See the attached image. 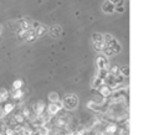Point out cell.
I'll use <instances>...</instances> for the list:
<instances>
[{"mask_svg":"<svg viewBox=\"0 0 159 135\" xmlns=\"http://www.w3.org/2000/svg\"><path fill=\"white\" fill-rule=\"evenodd\" d=\"M14 120H15L16 124H22V123L25 121V118H24V115H22L21 111H20V113H16V114L14 115Z\"/></svg>","mask_w":159,"mask_h":135,"instance_id":"cell-21","label":"cell"},{"mask_svg":"<svg viewBox=\"0 0 159 135\" xmlns=\"http://www.w3.org/2000/svg\"><path fill=\"white\" fill-rule=\"evenodd\" d=\"M119 73H120V76L124 77V78L129 77V67H128V66H124V67L119 68Z\"/></svg>","mask_w":159,"mask_h":135,"instance_id":"cell-22","label":"cell"},{"mask_svg":"<svg viewBox=\"0 0 159 135\" xmlns=\"http://www.w3.org/2000/svg\"><path fill=\"white\" fill-rule=\"evenodd\" d=\"M107 46H109V47L112 48V51L114 52V54H116V53H118V52L122 50V48H120V43H119V42H118L116 38H114V40H113V41H112L109 45H107Z\"/></svg>","mask_w":159,"mask_h":135,"instance_id":"cell-13","label":"cell"},{"mask_svg":"<svg viewBox=\"0 0 159 135\" xmlns=\"http://www.w3.org/2000/svg\"><path fill=\"white\" fill-rule=\"evenodd\" d=\"M31 113H32V111L30 110V108H24V109H22V111H21V114L24 115V118H25V119H27V118L31 115Z\"/></svg>","mask_w":159,"mask_h":135,"instance_id":"cell-26","label":"cell"},{"mask_svg":"<svg viewBox=\"0 0 159 135\" xmlns=\"http://www.w3.org/2000/svg\"><path fill=\"white\" fill-rule=\"evenodd\" d=\"M48 33H50L53 38H57V37H60V35L62 33V27H61L60 25H53V26H51V27L48 28Z\"/></svg>","mask_w":159,"mask_h":135,"instance_id":"cell-7","label":"cell"},{"mask_svg":"<svg viewBox=\"0 0 159 135\" xmlns=\"http://www.w3.org/2000/svg\"><path fill=\"white\" fill-rule=\"evenodd\" d=\"M21 135H34V130L30 126H24L22 131H21Z\"/></svg>","mask_w":159,"mask_h":135,"instance_id":"cell-24","label":"cell"},{"mask_svg":"<svg viewBox=\"0 0 159 135\" xmlns=\"http://www.w3.org/2000/svg\"><path fill=\"white\" fill-rule=\"evenodd\" d=\"M45 110H46V104H45L42 100H37V102H35V103L31 105V111L35 113L36 115L42 114Z\"/></svg>","mask_w":159,"mask_h":135,"instance_id":"cell-5","label":"cell"},{"mask_svg":"<svg viewBox=\"0 0 159 135\" xmlns=\"http://www.w3.org/2000/svg\"><path fill=\"white\" fill-rule=\"evenodd\" d=\"M103 78H101V77H94L93 78V82H92V88L93 89H98L101 85H103Z\"/></svg>","mask_w":159,"mask_h":135,"instance_id":"cell-16","label":"cell"},{"mask_svg":"<svg viewBox=\"0 0 159 135\" xmlns=\"http://www.w3.org/2000/svg\"><path fill=\"white\" fill-rule=\"evenodd\" d=\"M114 11H118V12H124V6H123V5H116Z\"/></svg>","mask_w":159,"mask_h":135,"instance_id":"cell-29","label":"cell"},{"mask_svg":"<svg viewBox=\"0 0 159 135\" xmlns=\"http://www.w3.org/2000/svg\"><path fill=\"white\" fill-rule=\"evenodd\" d=\"M61 109H63V105H62V100H57L56 103H50L47 107H46V113L47 114H50L51 116H55V115H57L60 111H61Z\"/></svg>","mask_w":159,"mask_h":135,"instance_id":"cell-3","label":"cell"},{"mask_svg":"<svg viewBox=\"0 0 159 135\" xmlns=\"http://www.w3.org/2000/svg\"><path fill=\"white\" fill-rule=\"evenodd\" d=\"M104 131L108 135H114L116 133H118V125H117V123H114V121L107 123L106 124V128H104Z\"/></svg>","mask_w":159,"mask_h":135,"instance_id":"cell-6","label":"cell"},{"mask_svg":"<svg viewBox=\"0 0 159 135\" xmlns=\"http://www.w3.org/2000/svg\"><path fill=\"white\" fill-rule=\"evenodd\" d=\"M86 135H89V134H86Z\"/></svg>","mask_w":159,"mask_h":135,"instance_id":"cell-34","label":"cell"},{"mask_svg":"<svg viewBox=\"0 0 159 135\" xmlns=\"http://www.w3.org/2000/svg\"><path fill=\"white\" fill-rule=\"evenodd\" d=\"M1 32H2V26L0 25V35H1Z\"/></svg>","mask_w":159,"mask_h":135,"instance_id":"cell-33","label":"cell"},{"mask_svg":"<svg viewBox=\"0 0 159 135\" xmlns=\"http://www.w3.org/2000/svg\"><path fill=\"white\" fill-rule=\"evenodd\" d=\"M62 105L67 110H73L78 105V98L75 94H67L62 99Z\"/></svg>","mask_w":159,"mask_h":135,"instance_id":"cell-2","label":"cell"},{"mask_svg":"<svg viewBox=\"0 0 159 135\" xmlns=\"http://www.w3.org/2000/svg\"><path fill=\"white\" fill-rule=\"evenodd\" d=\"M92 40H93V43L102 42V41H103V35L99 33V32H94V33L92 35Z\"/></svg>","mask_w":159,"mask_h":135,"instance_id":"cell-19","label":"cell"},{"mask_svg":"<svg viewBox=\"0 0 159 135\" xmlns=\"http://www.w3.org/2000/svg\"><path fill=\"white\" fill-rule=\"evenodd\" d=\"M86 134H87L86 128H78L77 130H75V135H86Z\"/></svg>","mask_w":159,"mask_h":135,"instance_id":"cell-27","label":"cell"},{"mask_svg":"<svg viewBox=\"0 0 159 135\" xmlns=\"http://www.w3.org/2000/svg\"><path fill=\"white\" fill-rule=\"evenodd\" d=\"M106 43L102 41V42H98V43H94V50L98 51V52H103V50L106 48Z\"/></svg>","mask_w":159,"mask_h":135,"instance_id":"cell-23","label":"cell"},{"mask_svg":"<svg viewBox=\"0 0 159 135\" xmlns=\"http://www.w3.org/2000/svg\"><path fill=\"white\" fill-rule=\"evenodd\" d=\"M86 107H87L89 110H93V111H96V113H101V111H102V107H101L99 104H97L93 99H92V100H88L87 104H86Z\"/></svg>","mask_w":159,"mask_h":135,"instance_id":"cell-11","label":"cell"},{"mask_svg":"<svg viewBox=\"0 0 159 135\" xmlns=\"http://www.w3.org/2000/svg\"><path fill=\"white\" fill-rule=\"evenodd\" d=\"M98 89H99V95H102L103 98H109V97L112 95V89H111L107 84L101 85Z\"/></svg>","mask_w":159,"mask_h":135,"instance_id":"cell-10","label":"cell"},{"mask_svg":"<svg viewBox=\"0 0 159 135\" xmlns=\"http://www.w3.org/2000/svg\"><path fill=\"white\" fill-rule=\"evenodd\" d=\"M109 73L111 74H113V76H118L119 74V67L118 66H112V67H109Z\"/></svg>","mask_w":159,"mask_h":135,"instance_id":"cell-25","label":"cell"},{"mask_svg":"<svg viewBox=\"0 0 159 135\" xmlns=\"http://www.w3.org/2000/svg\"><path fill=\"white\" fill-rule=\"evenodd\" d=\"M114 7H116V5L112 4L109 0H106L103 2V5H102V10H103L104 14H112V12H114Z\"/></svg>","mask_w":159,"mask_h":135,"instance_id":"cell-8","label":"cell"},{"mask_svg":"<svg viewBox=\"0 0 159 135\" xmlns=\"http://www.w3.org/2000/svg\"><path fill=\"white\" fill-rule=\"evenodd\" d=\"M22 85H24V82H22V79H20V78H17V79H15V81L12 82V89H21Z\"/></svg>","mask_w":159,"mask_h":135,"instance_id":"cell-20","label":"cell"},{"mask_svg":"<svg viewBox=\"0 0 159 135\" xmlns=\"http://www.w3.org/2000/svg\"><path fill=\"white\" fill-rule=\"evenodd\" d=\"M47 98H48L50 103H56L57 100H60V95H58L57 92H50L48 95H47Z\"/></svg>","mask_w":159,"mask_h":135,"instance_id":"cell-18","label":"cell"},{"mask_svg":"<svg viewBox=\"0 0 159 135\" xmlns=\"http://www.w3.org/2000/svg\"><path fill=\"white\" fill-rule=\"evenodd\" d=\"M96 64H97V69H101V71H108L109 69V62H108L107 57L103 54L97 57Z\"/></svg>","mask_w":159,"mask_h":135,"instance_id":"cell-4","label":"cell"},{"mask_svg":"<svg viewBox=\"0 0 159 135\" xmlns=\"http://www.w3.org/2000/svg\"><path fill=\"white\" fill-rule=\"evenodd\" d=\"M53 123V128L61 130V129H70V125L72 123V116L68 114H62L60 116H56L55 119L51 120Z\"/></svg>","mask_w":159,"mask_h":135,"instance_id":"cell-1","label":"cell"},{"mask_svg":"<svg viewBox=\"0 0 159 135\" xmlns=\"http://www.w3.org/2000/svg\"><path fill=\"white\" fill-rule=\"evenodd\" d=\"M118 131H119V135H129V129H127V128H120V129H118Z\"/></svg>","mask_w":159,"mask_h":135,"instance_id":"cell-28","label":"cell"},{"mask_svg":"<svg viewBox=\"0 0 159 135\" xmlns=\"http://www.w3.org/2000/svg\"><path fill=\"white\" fill-rule=\"evenodd\" d=\"M34 32H35V36H36V37H42V36L47 32V27H46L45 25H42V24H39V25L34 28Z\"/></svg>","mask_w":159,"mask_h":135,"instance_id":"cell-9","label":"cell"},{"mask_svg":"<svg viewBox=\"0 0 159 135\" xmlns=\"http://www.w3.org/2000/svg\"><path fill=\"white\" fill-rule=\"evenodd\" d=\"M51 128H48L47 125H40L37 126V134L39 135H48L50 134Z\"/></svg>","mask_w":159,"mask_h":135,"instance_id":"cell-15","label":"cell"},{"mask_svg":"<svg viewBox=\"0 0 159 135\" xmlns=\"http://www.w3.org/2000/svg\"><path fill=\"white\" fill-rule=\"evenodd\" d=\"M62 135H75V130H70V129H66V131H65Z\"/></svg>","mask_w":159,"mask_h":135,"instance_id":"cell-32","label":"cell"},{"mask_svg":"<svg viewBox=\"0 0 159 135\" xmlns=\"http://www.w3.org/2000/svg\"><path fill=\"white\" fill-rule=\"evenodd\" d=\"M14 108H15V104L14 103H10V102H4V105H2V110L6 113V114H10L12 110H14Z\"/></svg>","mask_w":159,"mask_h":135,"instance_id":"cell-14","label":"cell"},{"mask_svg":"<svg viewBox=\"0 0 159 135\" xmlns=\"http://www.w3.org/2000/svg\"><path fill=\"white\" fill-rule=\"evenodd\" d=\"M9 94H10V92L6 88H0V102L1 103L6 102L7 98H9Z\"/></svg>","mask_w":159,"mask_h":135,"instance_id":"cell-17","label":"cell"},{"mask_svg":"<svg viewBox=\"0 0 159 135\" xmlns=\"http://www.w3.org/2000/svg\"><path fill=\"white\" fill-rule=\"evenodd\" d=\"M94 135H108V134H106V131H104V130H99V129H96V131H94Z\"/></svg>","mask_w":159,"mask_h":135,"instance_id":"cell-31","label":"cell"},{"mask_svg":"<svg viewBox=\"0 0 159 135\" xmlns=\"http://www.w3.org/2000/svg\"><path fill=\"white\" fill-rule=\"evenodd\" d=\"M0 104H1V102H0Z\"/></svg>","mask_w":159,"mask_h":135,"instance_id":"cell-35","label":"cell"},{"mask_svg":"<svg viewBox=\"0 0 159 135\" xmlns=\"http://www.w3.org/2000/svg\"><path fill=\"white\" fill-rule=\"evenodd\" d=\"M109 1L114 5H123V2H124V0H109Z\"/></svg>","mask_w":159,"mask_h":135,"instance_id":"cell-30","label":"cell"},{"mask_svg":"<svg viewBox=\"0 0 159 135\" xmlns=\"http://www.w3.org/2000/svg\"><path fill=\"white\" fill-rule=\"evenodd\" d=\"M9 97H11V98L15 99V100H20V99H22V97H24V92H22L21 89H12L11 93L9 94Z\"/></svg>","mask_w":159,"mask_h":135,"instance_id":"cell-12","label":"cell"}]
</instances>
